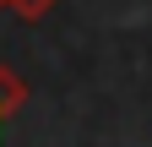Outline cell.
I'll return each mask as SVG.
<instances>
[{
	"mask_svg": "<svg viewBox=\"0 0 152 147\" xmlns=\"http://www.w3.org/2000/svg\"><path fill=\"white\" fill-rule=\"evenodd\" d=\"M54 6H60V0H0V11H16L22 22H44Z\"/></svg>",
	"mask_w": 152,
	"mask_h": 147,
	"instance_id": "7a4b0ae2",
	"label": "cell"
},
{
	"mask_svg": "<svg viewBox=\"0 0 152 147\" xmlns=\"http://www.w3.org/2000/svg\"><path fill=\"white\" fill-rule=\"evenodd\" d=\"M27 104V82L16 76L11 65H0V136H6V125H11V115Z\"/></svg>",
	"mask_w": 152,
	"mask_h": 147,
	"instance_id": "6da1fadb",
	"label": "cell"
}]
</instances>
